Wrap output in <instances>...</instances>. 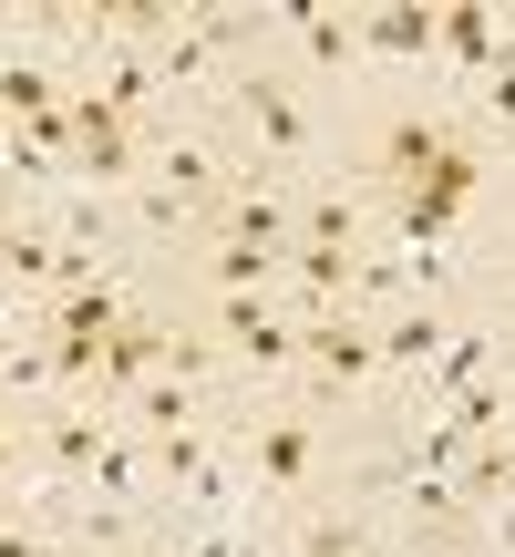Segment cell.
<instances>
[{
    "mask_svg": "<svg viewBox=\"0 0 515 557\" xmlns=\"http://www.w3.org/2000/svg\"><path fill=\"white\" fill-rule=\"evenodd\" d=\"M464 186H475V156H464V145H454V156H443L434 176L413 186V207H402V238H413V248H434L443 227H454V207H464Z\"/></svg>",
    "mask_w": 515,
    "mask_h": 557,
    "instance_id": "1",
    "label": "cell"
},
{
    "mask_svg": "<svg viewBox=\"0 0 515 557\" xmlns=\"http://www.w3.org/2000/svg\"><path fill=\"white\" fill-rule=\"evenodd\" d=\"M217 331L238 341V351L258 361V372H268V361H289V351H299V331H289V320H278V310H258V289H227V310H217Z\"/></svg>",
    "mask_w": 515,
    "mask_h": 557,
    "instance_id": "2",
    "label": "cell"
},
{
    "mask_svg": "<svg viewBox=\"0 0 515 557\" xmlns=\"http://www.w3.org/2000/svg\"><path fill=\"white\" fill-rule=\"evenodd\" d=\"M310 361H319V382H330V393H340V382H361V372H372V361H381V341L361 331L351 310H330V320H319V331H310Z\"/></svg>",
    "mask_w": 515,
    "mask_h": 557,
    "instance_id": "3",
    "label": "cell"
},
{
    "mask_svg": "<svg viewBox=\"0 0 515 557\" xmlns=\"http://www.w3.org/2000/svg\"><path fill=\"white\" fill-rule=\"evenodd\" d=\"M454 156V135H443V124H392V135H381V165H392V176H434V165Z\"/></svg>",
    "mask_w": 515,
    "mask_h": 557,
    "instance_id": "4",
    "label": "cell"
},
{
    "mask_svg": "<svg viewBox=\"0 0 515 557\" xmlns=\"http://www.w3.org/2000/svg\"><path fill=\"white\" fill-rule=\"evenodd\" d=\"M381 361H392V372H423V361H443V320H434V310H402L392 331H381Z\"/></svg>",
    "mask_w": 515,
    "mask_h": 557,
    "instance_id": "5",
    "label": "cell"
},
{
    "mask_svg": "<svg viewBox=\"0 0 515 557\" xmlns=\"http://www.w3.org/2000/svg\"><path fill=\"white\" fill-rule=\"evenodd\" d=\"M145 361H165V331H145V320H124V331L103 341V361H93V382H135Z\"/></svg>",
    "mask_w": 515,
    "mask_h": 557,
    "instance_id": "6",
    "label": "cell"
},
{
    "mask_svg": "<svg viewBox=\"0 0 515 557\" xmlns=\"http://www.w3.org/2000/svg\"><path fill=\"white\" fill-rule=\"evenodd\" d=\"M248 114L268 124V145H278V156H299V145H310V124H299V103L278 94V83H248Z\"/></svg>",
    "mask_w": 515,
    "mask_h": 557,
    "instance_id": "7",
    "label": "cell"
},
{
    "mask_svg": "<svg viewBox=\"0 0 515 557\" xmlns=\"http://www.w3.org/2000/svg\"><path fill=\"white\" fill-rule=\"evenodd\" d=\"M434 41L454 62H495V21H485V11H434Z\"/></svg>",
    "mask_w": 515,
    "mask_h": 557,
    "instance_id": "8",
    "label": "cell"
},
{
    "mask_svg": "<svg viewBox=\"0 0 515 557\" xmlns=\"http://www.w3.org/2000/svg\"><path fill=\"white\" fill-rule=\"evenodd\" d=\"M372 52H434V11H372Z\"/></svg>",
    "mask_w": 515,
    "mask_h": 557,
    "instance_id": "9",
    "label": "cell"
},
{
    "mask_svg": "<svg viewBox=\"0 0 515 557\" xmlns=\"http://www.w3.org/2000/svg\"><path fill=\"white\" fill-rule=\"evenodd\" d=\"M258 465H268V485L310 475V434H299V423H268V434H258Z\"/></svg>",
    "mask_w": 515,
    "mask_h": 557,
    "instance_id": "10",
    "label": "cell"
},
{
    "mask_svg": "<svg viewBox=\"0 0 515 557\" xmlns=\"http://www.w3.org/2000/svg\"><path fill=\"white\" fill-rule=\"evenodd\" d=\"M299 278H310V299H330L340 278H351V238H310L299 248Z\"/></svg>",
    "mask_w": 515,
    "mask_h": 557,
    "instance_id": "11",
    "label": "cell"
},
{
    "mask_svg": "<svg viewBox=\"0 0 515 557\" xmlns=\"http://www.w3.org/2000/svg\"><path fill=\"white\" fill-rule=\"evenodd\" d=\"M227 238H258V248H278V238H289V207H268V197H238V207H227Z\"/></svg>",
    "mask_w": 515,
    "mask_h": 557,
    "instance_id": "12",
    "label": "cell"
},
{
    "mask_svg": "<svg viewBox=\"0 0 515 557\" xmlns=\"http://www.w3.org/2000/svg\"><path fill=\"white\" fill-rule=\"evenodd\" d=\"M505 485H515V444H485V455L464 465V496H475V506H495Z\"/></svg>",
    "mask_w": 515,
    "mask_h": 557,
    "instance_id": "13",
    "label": "cell"
},
{
    "mask_svg": "<svg viewBox=\"0 0 515 557\" xmlns=\"http://www.w3.org/2000/svg\"><path fill=\"white\" fill-rule=\"evenodd\" d=\"M0 103H11L21 124H41V114H52V94H41V73H32V62H0Z\"/></svg>",
    "mask_w": 515,
    "mask_h": 557,
    "instance_id": "14",
    "label": "cell"
},
{
    "mask_svg": "<svg viewBox=\"0 0 515 557\" xmlns=\"http://www.w3.org/2000/svg\"><path fill=\"white\" fill-rule=\"evenodd\" d=\"M52 465H73V475H83V465H103V434H93L83 413H62V423H52Z\"/></svg>",
    "mask_w": 515,
    "mask_h": 557,
    "instance_id": "15",
    "label": "cell"
},
{
    "mask_svg": "<svg viewBox=\"0 0 515 557\" xmlns=\"http://www.w3.org/2000/svg\"><path fill=\"white\" fill-rule=\"evenodd\" d=\"M217 278L227 289H258V278H268V248L258 238H217Z\"/></svg>",
    "mask_w": 515,
    "mask_h": 557,
    "instance_id": "16",
    "label": "cell"
},
{
    "mask_svg": "<svg viewBox=\"0 0 515 557\" xmlns=\"http://www.w3.org/2000/svg\"><path fill=\"white\" fill-rule=\"evenodd\" d=\"M495 413H505V393H485V382L454 393V434H495Z\"/></svg>",
    "mask_w": 515,
    "mask_h": 557,
    "instance_id": "17",
    "label": "cell"
},
{
    "mask_svg": "<svg viewBox=\"0 0 515 557\" xmlns=\"http://www.w3.org/2000/svg\"><path fill=\"white\" fill-rule=\"evenodd\" d=\"M299 41H310V52H319V62H340V52H351V32H340V21H330V11H299Z\"/></svg>",
    "mask_w": 515,
    "mask_h": 557,
    "instance_id": "18",
    "label": "cell"
},
{
    "mask_svg": "<svg viewBox=\"0 0 515 557\" xmlns=\"http://www.w3.org/2000/svg\"><path fill=\"white\" fill-rule=\"evenodd\" d=\"M165 186H176V197H206L217 176H206V156H197V145H176V156H165Z\"/></svg>",
    "mask_w": 515,
    "mask_h": 557,
    "instance_id": "19",
    "label": "cell"
},
{
    "mask_svg": "<svg viewBox=\"0 0 515 557\" xmlns=\"http://www.w3.org/2000/svg\"><path fill=\"white\" fill-rule=\"evenodd\" d=\"M475 372H485V341H443V393H464Z\"/></svg>",
    "mask_w": 515,
    "mask_h": 557,
    "instance_id": "20",
    "label": "cell"
},
{
    "mask_svg": "<svg viewBox=\"0 0 515 557\" xmlns=\"http://www.w3.org/2000/svg\"><path fill=\"white\" fill-rule=\"evenodd\" d=\"M299 557H351V537H340V527H319V537L299 547Z\"/></svg>",
    "mask_w": 515,
    "mask_h": 557,
    "instance_id": "21",
    "label": "cell"
},
{
    "mask_svg": "<svg viewBox=\"0 0 515 557\" xmlns=\"http://www.w3.org/2000/svg\"><path fill=\"white\" fill-rule=\"evenodd\" d=\"M0 557H41V547H32V537H21V527H11V537H0Z\"/></svg>",
    "mask_w": 515,
    "mask_h": 557,
    "instance_id": "22",
    "label": "cell"
},
{
    "mask_svg": "<svg viewBox=\"0 0 515 557\" xmlns=\"http://www.w3.org/2000/svg\"><path fill=\"white\" fill-rule=\"evenodd\" d=\"M495 114H515V73H495Z\"/></svg>",
    "mask_w": 515,
    "mask_h": 557,
    "instance_id": "23",
    "label": "cell"
},
{
    "mask_svg": "<svg viewBox=\"0 0 515 557\" xmlns=\"http://www.w3.org/2000/svg\"><path fill=\"white\" fill-rule=\"evenodd\" d=\"M11 156H32V145H0V165H11Z\"/></svg>",
    "mask_w": 515,
    "mask_h": 557,
    "instance_id": "24",
    "label": "cell"
},
{
    "mask_svg": "<svg viewBox=\"0 0 515 557\" xmlns=\"http://www.w3.org/2000/svg\"><path fill=\"white\" fill-rule=\"evenodd\" d=\"M0 320H11V299H0Z\"/></svg>",
    "mask_w": 515,
    "mask_h": 557,
    "instance_id": "25",
    "label": "cell"
},
{
    "mask_svg": "<svg viewBox=\"0 0 515 557\" xmlns=\"http://www.w3.org/2000/svg\"><path fill=\"white\" fill-rule=\"evenodd\" d=\"M0 465H11V444H0Z\"/></svg>",
    "mask_w": 515,
    "mask_h": 557,
    "instance_id": "26",
    "label": "cell"
},
{
    "mask_svg": "<svg viewBox=\"0 0 515 557\" xmlns=\"http://www.w3.org/2000/svg\"><path fill=\"white\" fill-rule=\"evenodd\" d=\"M0 238H11V227H0Z\"/></svg>",
    "mask_w": 515,
    "mask_h": 557,
    "instance_id": "27",
    "label": "cell"
}]
</instances>
